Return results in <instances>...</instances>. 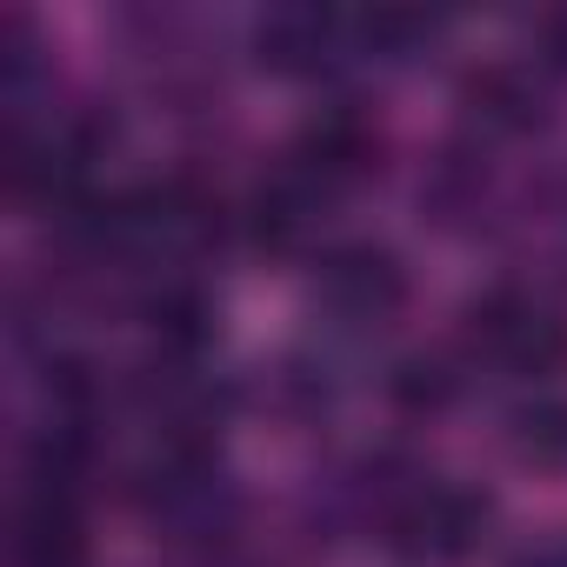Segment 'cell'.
Segmentation results:
<instances>
[{
	"label": "cell",
	"mask_w": 567,
	"mask_h": 567,
	"mask_svg": "<svg viewBox=\"0 0 567 567\" xmlns=\"http://www.w3.org/2000/svg\"><path fill=\"white\" fill-rule=\"evenodd\" d=\"M487 534H494V494L427 467H408L401 494L381 514V547L401 567H461L487 547Z\"/></svg>",
	"instance_id": "cell-4"
},
{
	"label": "cell",
	"mask_w": 567,
	"mask_h": 567,
	"mask_svg": "<svg viewBox=\"0 0 567 567\" xmlns=\"http://www.w3.org/2000/svg\"><path fill=\"white\" fill-rule=\"evenodd\" d=\"M408 315V267L381 240H334L308 260V328L315 348H368Z\"/></svg>",
	"instance_id": "cell-3"
},
{
	"label": "cell",
	"mask_w": 567,
	"mask_h": 567,
	"mask_svg": "<svg viewBox=\"0 0 567 567\" xmlns=\"http://www.w3.org/2000/svg\"><path fill=\"white\" fill-rule=\"evenodd\" d=\"M461 388H467V368L454 361V348L401 354V361L388 368V381H381L388 408H394V414H408V421H434V414H447V408L461 401Z\"/></svg>",
	"instance_id": "cell-11"
},
{
	"label": "cell",
	"mask_w": 567,
	"mask_h": 567,
	"mask_svg": "<svg viewBox=\"0 0 567 567\" xmlns=\"http://www.w3.org/2000/svg\"><path fill=\"white\" fill-rule=\"evenodd\" d=\"M447 348L467 381H514L534 394L567 368V301L527 274H501L461 301Z\"/></svg>",
	"instance_id": "cell-1"
},
{
	"label": "cell",
	"mask_w": 567,
	"mask_h": 567,
	"mask_svg": "<svg viewBox=\"0 0 567 567\" xmlns=\"http://www.w3.org/2000/svg\"><path fill=\"white\" fill-rule=\"evenodd\" d=\"M301 174H315L328 194H354V187H368L374 174H381V127H374V114H361L354 101H328V107H315L301 127H295V141L280 147Z\"/></svg>",
	"instance_id": "cell-7"
},
{
	"label": "cell",
	"mask_w": 567,
	"mask_h": 567,
	"mask_svg": "<svg viewBox=\"0 0 567 567\" xmlns=\"http://www.w3.org/2000/svg\"><path fill=\"white\" fill-rule=\"evenodd\" d=\"M507 454L534 474H567V394L560 388H534L527 401L507 408Z\"/></svg>",
	"instance_id": "cell-13"
},
{
	"label": "cell",
	"mask_w": 567,
	"mask_h": 567,
	"mask_svg": "<svg viewBox=\"0 0 567 567\" xmlns=\"http://www.w3.org/2000/svg\"><path fill=\"white\" fill-rule=\"evenodd\" d=\"M447 34V14H421V8H374L354 14V61L374 68H414L421 54H434Z\"/></svg>",
	"instance_id": "cell-12"
},
{
	"label": "cell",
	"mask_w": 567,
	"mask_h": 567,
	"mask_svg": "<svg viewBox=\"0 0 567 567\" xmlns=\"http://www.w3.org/2000/svg\"><path fill=\"white\" fill-rule=\"evenodd\" d=\"M127 507L187 554L234 547L240 534V487L214 441H141L127 467Z\"/></svg>",
	"instance_id": "cell-2"
},
{
	"label": "cell",
	"mask_w": 567,
	"mask_h": 567,
	"mask_svg": "<svg viewBox=\"0 0 567 567\" xmlns=\"http://www.w3.org/2000/svg\"><path fill=\"white\" fill-rule=\"evenodd\" d=\"M421 220H434L441 234L501 227L507 220V194H501V174H494V147L454 134L421 174Z\"/></svg>",
	"instance_id": "cell-8"
},
{
	"label": "cell",
	"mask_w": 567,
	"mask_h": 567,
	"mask_svg": "<svg viewBox=\"0 0 567 567\" xmlns=\"http://www.w3.org/2000/svg\"><path fill=\"white\" fill-rule=\"evenodd\" d=\"M507 567H567V527H554V534H540V540H527Z\"/></svg>",
	"instance_id": "cell-15"
},
{
	"label": "cell",
	"mask_w": 567,
	"mask_h": 567,
	"mask_svg": "<svg viewBox=\"0 0 567 567\" xmlns=\"http://www.w3.org/2000/svg\"><path fill=\"white\" fill-rule=\"evenodd\" d=\"M540 81H567V8H547V14H527L520 21V48H514Z\"/></svg>",
	"instance_id": "cell-14"
},
{
	"label": "cell",
	"mask_w": 567,
	"mask_h": 567,
	"mask_svg": "<svg viewBox=\"0 0 567 567\" xmlns=\"http://www.w3.org/2000/svg\"><path fill=\"white\" fill-rule=\"evenodd\" d=\"M14 567H87V514L81 481L28 474L14 494Z\"/></svg>",
	"instance_id": "cell-10"
},
{
	"label": "cell",
	"mask_w": 567,
	"mask_h": 567,
	"mask_svg": "<svg viewBox=\"0 0 567 567\" xmlns=\"http://www.w3.org/2000/svg\"><path fill=\"white\" fill-rule=\"evenodd\" d=\"M254 61L280 81H334L354 68V14L315 8V0H288L254 21Z\"/></svg>",
	"instance_id": "cell-5"
},
{
	"label": "cell",
	"mask_w": 567,
	"mask_h": 567,
	"mask_svg": "<svg viewBox=\"0 0 567 567\" xmlns=\"http://www.w3.org/2000/svg\"><path fill=\"white\" fill-rule=\"evenodd\" d=\"M501 234L514 240V274H527V280H540V288L567 295V154L547 161L507 200Z\"/></svg>",
	"instance_id": "cell-9"
},
{
	"label": "cell",
	"mask_w": 567,
	"mask_h": 567,
	"mask_svg": "<svg viewBox=\"0 0 567 567\" xmlns=\"http://www.w3.org/2000/svg\"><path fill=\"white\" fill-rule=\"evenodd\" d=\"M461 134L467 141H481V147H514V141H534L547 121H554V81H540L520 54H507V61H487V68H474L467 81H461Z\"/></svg>",
	"instance_id": "cell-6"
}]
</instances>
